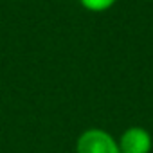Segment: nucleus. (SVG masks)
<instances>
[{
  "label": "nucleus",
  "mask_w": 153,
  "mask_h": 153,
  "mask_svg": "<svg viewBox=\"0 0 153 153\" xmlns=\"http://www.w3.org/2000/svg\"><path fill=\"white\" fill-rule=\"evenodd\" d=\"M76 153H121V149L108 130L87 128L76 139Z\"/></svg>",
  "instance_id": "nucleus-1"
},
{
  "label": "nucleus",
  "mask_w": 153,
  "mask_h": 153,
  "mask_svg": "<svg viewBox=\"0 0 153 153\" xmlns=\"http://www.w3.org/2000/svg\"><path fill=\"white\" fill-rule=\"evenodd\" d=\"M117 142L121 153H151L153 149V137L144 126L126 128L119 135Z\"/></svg>",
  "instance_id": "nucleus-2"
},
{
  "label": "nucleus",
  "mask_w": 153,
  "mask_h": 153,
  "mask_svg": "<svg viewBox=\"0 0 153 153\" xmlns=\"http://www.w3.org/2000/svg\"><path fill=\"white\" fill-rule=\"evenodd\" d=\"M115 2H117V0H79V4H81L85 9L92 11V13L106 11V9H110Z\"/></svg>",
  "instance_id": "nucleus-3"
}]
</instances>
